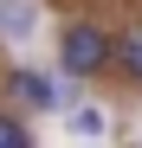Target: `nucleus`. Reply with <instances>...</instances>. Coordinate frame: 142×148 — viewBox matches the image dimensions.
I'll use <instances>...</instances> for the list:
<instances>
[{
  "mask_svg": "<svg viewBox=\"0 0 142 148\" xmlns=\"http://www.w3.org/2000/svg\"><path fill=\"white\" fill-rule=\"evenodd\" d=\"M32 142V129H26V122H13L7 110H0V148H26Z\"/></svg>",
  "mask_w": 142,
  "mask_h": 148,
  "instance_id": "nucleus-6",
  "label": "nucleus"
},
{
  "mask_svg": "<svg viewBox=\"0 0 142 148\" xmlns=\"http://www.w3.org/2000/svg\"><path fill=\"white\" fill-rule=\"evenodd\" d=\"M32 26H39L32 0H0V39H32Z\"/></svg>",
  "mask_w": 142,
  "mask_h": 148,
  "instance_id": "nucleus-3",
  "label": "nucleus"
},
{
  "mask_svg": "<svg viewBox=\"0 0 142 148\" xmlns=\"http://www.w3.org/2000/svg\"><path fill=\"white\" fill-rule=\"evenodd\" d=\"M71 135H84V142L97 135V142H103V135H110V122H103V110H97V103H78V116H71Z\"/></svg>",
  "mask_w": 142,
  "mask_h": 148,
  "instance_id": "nucleus-5",
  "label": "nucleus"
},
{
  "mask_svg": "<svg viewBox=\"0 0 142 148\" xmlns=\"http://www.w3.org/2000/svg\"><path fill=\"white\" fill-rule=\"evenodd\" d=\"M110 64H123V77L142 84V26H129L123 39H110Z\"/></svg>",
  "mask_w": 142,
  "mask_h": 148,
  "instance_id": "nucleus-4",
  "label": "nucleus"
},
{
  "mask_svg": "<svg viewBox=\"0 0 142 148\" xmlns=\"http://www.w3.org/2000/svg\"><path fill=\"white\" fill-rule=\"evenodd\" d=\"M110 64V32L97 26V19H71L65 39H58V71L65 77H90V71Z\"/></svg>",
  "mask_w": 142,
  "mask_h": 148,
  "instance_id": "nucleus-1",
  "label": "nucleus"
},
{
  "mask_svg": "<svg viewBox=\"0 0 142 148\" xmlns=\"http://www.w3.org/2000/svg\"><path fill=\"white\" fill-rule=\"evenodd\" d=\"M13 97L26 110H65V77H52V71H13Z\"/></svg>",
  "mask_w": 142,
  "mask_h": 148,
  "instance_id": "nucleus-2",
  "label": "nucleus"
}]
</instances>
